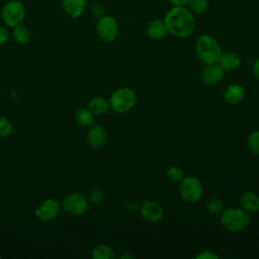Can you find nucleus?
Listing matches in <instances>:
<instances>
[{
  "instance_id": "obj_1",
  "label": "nucleus",
  "mask_w": 259,
  "mask_h": 259,
  "mask_svg": "<svg viewBox=\"0 0 259 259\" xmlns=\"http://www.w3.org/2000/svg\"><path fill=\"white\" fill-rule=\"evenodd\" d=\"M168 33L185 38L189 36L195 27V19L190 9L185 6H173L164 17Z\"/></svg>"
},
{
  "instance_id": "obj_2",
  "label": "nucleus",
  "mask_w": 259,
  "mask_h": 259,
  "mask_svg": "<svg viewBox=\"0 0 259 259\" xmlns=\"http://www.w3.org/2000/svg\"><path fill=\"white\" fill-rule=\"evenodd\" d=\"M196 57L203 63H217L222 55V48L219 41L209 34L200 35L194 45Z\"/></svg>"
},
{
  "instance_id": "obj_3",
  "label": "nucleus",
  "mask_w": 259,
  "mask_h": 259,
  "mask_svg": "<svg viewBox=\"0 0 259 259\" xmlns=\"http://www.w3.org/2000/svg\"><path fill=\"white\" fill-rule=\"evenodd\" d=\"M220 222L222 226L230 232H240L248 227L250 215L241 206H234L224 209L221 213Z\"/></svg>"
},
{
  "instance_id": "obj_4",
  "label": "nucleus",
  "mask_w": 259,
  "mask_h": 259,
  "mask_svg": "<svg viewBox=\"0 0 259 259\" xmlns=\"http://www.w3.org/2000/svg\"><path fill=\"white\" fill-rule=\"evenodd\" d=\"M110 107L117 113L131 110L137 101L136 92L130 87H119L115 89L109 97Z\"/></svg>"
},
{
  "instance_id": "obj_5",
  "label": "nucleus",
  "mask_w": 259,
  "mask_h": 259,
  "mask_svg": "<svg viewBox=\"0 0 259 259\" xmlns=\"http://www.w3.org/2000/svg\"><path fill=\"white\" fill-rule=\"evenodd\" d=\"M25 8L20 0L7 1L1 10V18L7 27H15L23 22Z\"/></svg>"
},
{
  "instance_id": "obj_6",
  "label": "nucleus",
  "mask_w": 259,
  "mask_h": 259,
  "mask_svg": "<svg viewBox=\"0 0 259 259\" xmlns=\"http://www.w3.org/2000/svg\"><path fill=\"white\" fill-rule=\"evenodd\" d=\"M178 189L180 196L187 202H196L203 194L201 182L194 176H184L179 182Z\"/></svg>"
},
{
  "instance_id": "obj_7",
  "label": "nucleus",
  "mask_w": 259,
  "mask_h": 259,
  "mask_svg": "<svg viewBox=\"0 0 259 259\" xmlns=\"http://www.w3.org/2000/svg\"><path fill=\"white\" fill-rule=\"evenodd\" d=\"M96 33L98 37L105 42L115 40L118 35V23L115 17L104 15L99 18L96 23Z\"/></svg>"
},
{
  "instance_id": "obj_8",
  "label": "nucleus",
  "mask_w": 259,
  "mask_h": 259,
  "mask_svg": "<svg viewBox=\"0 0 259 259\" xmlns=\"http://www.w3.org/2000/svg\"><path fill=\"white\" fill-rule=\"evenodd\" d=\"M62 209L72 215L84 214L89 206L87 197L79 192H72L66 195L63 199Z\"/></svg>"
},
{
  "instance_id": "obj_9",
  "label": "nucleus",
  "mask_w": 259,
  "mask_h": 259,
  "mask_svg": "<svg viewBox=\"0 0 259 259\" xmlns=\"http://www.w3.org/2000/svg\"><path fill=\"white\" fill-rule=\"evenodd\" d=\"M62 210V203L56 198L45 199L34 210L35 217L41 222H51L57 219Z\"/></svg>"
},
{
  "instance_id": "obj_10",
  "label": "nucleus",
  "mask_w": 259,
  "mask_h": 259,
  "mask_svg": "<svg viewBox=\"0 0 259 259\" xmlns=\"http://www.w3.org/2000/svg\"><path fill=\"white\" fill-rule=\"evenodd\" d=\"M224 70L217 63L204 64L203 68L200 71L199 79L204 86H213L220 83L224 77Z\"/></svg>"
},
{
  "instance_id": "obj_11",
  "label": "nucleus",
  "mask_w": 259,
  "mask_h": 259,
  "mask_svg": "<svg viewBox=\"0 0 259 259\" xmlns=\"http://www.w3.org/2000/svg\"><path fill=\"white\" fill-rule=\"evenodd\" d=\"M140 213L144 221L157 223L162 219L164 211L159 202L154 200H145L140 207Z\"/></svg>"
},
{
  "instance_id": "obj_12",
  "label": "nucleus",
  "mask_w": 259,
  "mask_h": 259,
  "mask_svg": "<svg viewBox=\"0 0 259 259\" xmlns=\"http://www.w3.org/2000/svg\"><path fill=\"white\" fill-rule=\"evenodd\" d=\"M106 131L102 125H91L87 134V143L94 150L101 149L106 142Z\"/></svg>"
},
{
  "instance_id": "obj_13",
  "label": "nucleus",
  "mask_w": 259,
  "mask_h": 259,
  "mask_svg": "<svg viewBox=\"0 0 259 259\" xmlns=\"http://www.w3.org/2000/svg\"><path fill=\"white\" fill-rule=\"evenodd\" d=\"M86 4V0H61V5L65 13L73 18L84 14Z\"/></svg>"
},
{
  "instance_id": "obj_14",
  "label": "nucleus",
  "mask_w": 259,
  "mask_h": 259,
  "mask_svg": "<svg viewBox=\"0 0 259 259\" xmlns=\"http://www.w3.org/2000/svg\"><path fill=\"white\" fill-rule=\"evenodd\" d=\"M223 97L228 104H231V105L238 104L245 97V89L242 85L231 84L224 91Z\"/></svg>"
},
{
  "instance_id": "obj_15",
  "label": "nucleus",
  "mask_w": 259,
  "mask_h": 259,
  "mask_svg": "<svg viewBox=\"0 0 259 259\" xmlns=\"http://www.w3.org/2000/svg\"><path fill=\"white\" fill-rule=\"evenodd\" d=\"M240 204L247 212L259 211V195L253 191L247 190L240 195Z\"/></svg>"
},
{
  "instance_id": "obj_16",
  "label": "nucleus",
  "mask_w": 259,
  "mask_h": 259,
  "mask_svg": "<svg viewBox=\"0 0 259 259\" xmlns=\"http://www.w3.org/2000/svg\"><path fill=\"white\" fill-rule=\"evenodd\" d=\"M218 64L224 70V72H232L237 70L241 65V58L239 55L233 52L222 53L220 59L218 60Z\"/></svg>"
},
{
  "instance_id": "obj_17",
  "label": "nucleus",
  "mask_w": 259,
  "mask_h": 259,
  "mask_svg": "<svg viewBox=\"0 0 259 259\" xmlns=\"http://www.w3.org/2000/svg\"><path fill=\"white\" fill-rule=\"evenodd\" d=\"M146 32H147V35L153 39L158 40V39L164 38L168 33L164 19H159V18L153 19L147 25Z\"/></svg>"
},
{
  "instance_id": "obj_18",
  "label": "nucleus",
  "mask_w": 259,
  "mask_h": 259,
  "mask_svg": "<svg viewBox=\"0 0 259 259\" xmlns=\"http://www.w3.org/2000/svg\"><path fill=\"white\" fill-rule=\"evenodd\" d=\"M87 108L94 114V115H103L107 113L110 108L109 101L101 96H95L91 98L87 104Z\"/></svg>"
},
{
  "instance_id": "obj_19",
  "label": "nucleus",
  "mask_w": 259,
  "mask_h": 259,
  "mask_svg": "<svg viewBox=\"0 0 259 259\" xmlns=\"http://www.w3.org/2000/svg\"><path fill=\"white\" fill-rule=\"evenodd\" d=\"M12 38L17 45H26L31 38V31L25 24L20 23L13 27Z\"/></svg>"
},
{
  "instance_id": "obj_20",
  "label": "nucleus",
  "mask_w": 259,
  "mask_h": 259,
  "mask_svg": "<svg viewBox=\"0 0 259 259\" xmlns=\"http://www.w3.org/2000/svg\"><path fill=\"white\" fill-rule=\"evenodd\" d=\"M75 120L81 126H91L94 122V114L88 108H79L75 112Z\"/></svg>"
},
{
  "instance_id": "obj_21",
  "label": "nucleus",
  "mask_w": 259,
  "mask_h": 259,
  "mask_svg": "<svg viewBox=\"0 0 259 259\" xmlns=\"http://www.w3.org/2000/svg\"><path fill=\"white\" fill-rule=\"evenodd\" d=\"M93 259H113L114 251L107 245H97L91 251Z\"/></svg>"
},
{
  "instance_id": "obj_22",
  "label": "nucleus",
  "mask_w": 259,
  "mask_h": 259,
  "mask_svg": "<svg viewBox=\"0 0 259 259\" xmlns=\"http://www.w3.org/2000/svg\"><path fill=\"white\" fill-rule=\"evenodd\" d=\"M206 208L208 212H210L211 214H221L224 210L223 200L220 199L219 197H210L206 202Z\"/></svg>"
},
{
  "instance_id": "obj_23",
  "label": "nucleus",
  "mask_w": 259,
  "mask_h": 259,
  "mask_svg": "<svg viewBox=\"0 0 259 259\" xmlns=\"http://www.w3.org/2000/svg\"><path fill=\"white\" fill-rule=\"evenodd\" d=\"M167 178L173 183H179L184 178V172L179 166H171L166 171Z\"/></svg>"
},
{
  "instance_id": "obj_24",
  "label": "nucleus",
  "mask_w": 259,
  "mask_h": 259,
  "mask_svg": "<svg viewBox=\"0 0 259 259\" xmlns=\"http://www.w3.org/2000/svg\"><path fill=\"white\" fill-rule=\"evenodd\" d=\"M187 5H189L190 11L195 14H203L208 9L207 0H190Z\"/></svg>"
},
{
  "instance_id": "obj_25",
  "label": "nucleus",
  "mask_w": 259,
  "mask_h": 259,
  "mask_svg": "<svg viewBox=\"0 0 259 259\" xmlns=\"http://www.w3.org/2000/svg\"><path fill=\"white\" fill-rule=\"evenodd\" d=\"M247 145L251 153L254 155H259V130L252 132L248 139H247Z\"/></svg>"
},
{
  "instance_id": "obj_26",
  "label": "nucleus",
  "mask_w": 259,
  "mask_h": 259,
  "mask_svg": "<svg viewBox=\"0 0 259 259\" xmlns=\"http://www.w3.org/2000/svg\"><path fill=\"white\" fill-rule=\"evenodd\" d=\"M13 133V124L11 121L4 117L0 116V138H7Z\"/></svg>"
},
{
  "instance_id": "obj_27",
  "label": "nucleus",
  "mask_w": 259,
  "mask_h": 259,
  "mask_svg": "<svg viewBox=\"0 0 259 259\" xmlns=\"http://www.w3.org/2000/svg\"><path fill=\"white\" fill-rule=\"evenodd\" d=\"M89 13L93 18L98 20L105 15V7L99 2H92L89 6Z\"/></svg>"
},
{
  "instance_id": "obj_28",
  "label": "nucleus",
  "mask_w": 259,
  "mask_h": 259,
  "mask_svg": "<svg viewBox=\"0 0 259 259\" xmlns=\"http://www.w3.org/2000/svg\"><path fill=\"white\" fill-rule=\"evenodd\" d=\"M103 199H104V193L100 189H93L87 195V200H88L89 204L97 205V204L101 203L103 201Z\"/></svg>"
},
{
  "instance_id": "obj_29",
  "label": "nucleus",
  "mask_w": 259,
  "mask_h": 259,
  "mask_svg": "<svg viewBox=\"0 0 259 259\" xmlns=\"http://www.w3.org/2000/svg\"><path fill=\"white\" fill-rule=\"evenodd\" d=\"M196 259H219V255L212 251H202L195 256Z\"/></svg>"
},
{
  "instance_id": "obj_30",
  "label": "nucleus",
  "mask_w": 259,
  "mask_h": 259,
  "mask_svg": "<svg viewBox=\"0 0 259 259\" xmlns=\"http://www.w3.org/2000/svg\"><path fill=\"white\" fill-rule=\"evenodd\" d=\"M9 38V32L6 25L0 24V46L4 45Z\"/></svg>"
},
{
  "instance_id": "obj_31",
  "label": "nucleus",
  "mask_w": 259,
  "mask_h": 259,
  "mask_svg": "<svg viewBox=\"0 0 259 259\" xmlns=\"http://www.w3.org/2000/svg\"><path fill=\"white\" fill-rule=\"evenodd\" d=\"M252 73L254 77L259 80V58L256 59L252 65Z\"/></svg>"
},
{
  "instance_id": "obj_32",
  "label": "nucleus",
  "mask_w": 259,
  "mask_h": 259,
  "mask_svg": "<svg viewBox=\"0 0 259 259\" xmlns=\"http://www.w3.org/2000/svg\"><path fill=\"white\" fill-rule=\"evenodd\" d=\"M125 207L128 211H135L138 209V202L136 200H130L126 202Z\"/></svg>"
},
{
  "instance_id": "obj_33",
  "label": "nucleus",
  "mask_w": 259,
  "mask_h": 259,
  "mask_svg": "<svg viewBox=\"0 0 259 259\" xmlns=\"http://www.w3.org/2000/svg\"><path fill=\"white\" fill-rule=\"evenodd\" d=\"M190 0H169V2L171 4H173V6H185L189 3Z\"/></svg>"
},
{
  "instance_id": "obj_34",
  "label": "nucleus",
  "mask_w": 259,
  "mask_h": 259,
  "mask_svg": "<svg viewBox=\"0 0 259 259\" xmlns=\"http://www.w3.org/2000/svg\"><path fill=\"white\" fill-rule=\"evenodd\" d=\"M119 258H120V259H123V258H130V259H131V258H132V256H131V255H126V254H123V255H121Z\"/></svg>"
},
{
  "instance_id": "obj_35",
  "label": "nucleus",
  "mask_w": 259,
  "mask_h": 259,
  "mask_svg": "<svg viewBox=\"0 0 259 259\" xmlns=\"http://www.w3.org/2000/svg\"><path fill=\"white\" fill-rule=\"evenodd\" d=\"M0 258H1V255H0Z\"/></svg>"
}]
</instances>
